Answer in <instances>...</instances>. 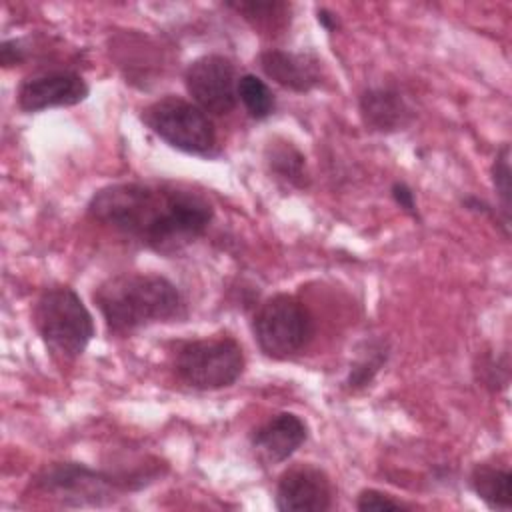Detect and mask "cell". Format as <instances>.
<instances>
[{
	"mask_svg": "<svg viewBox=\"0 0 512 512\" xmlns=\"http://www.w3.org/2000/svg\"><path fill=\"white\" fill-rule=\"evenodd\" d=\"M390 354V346L382 338H370L364 340L356 352L354 362L350 364L348 376L344 380L348 390H362L366 388L374 376L382 370Z\"/></svg>",
	"mask_w": 512,
	"mask_h": 512,
	"instance_id": "2e32d148",
	"label": "cell"
},
{
	"mask_svg": "<svg viewBox=\"0 0 512 512\" xmlns=\"http://www.w3.org/2000/svg\"><path fill=\"white\" fill-rule=\"evenodd\" d=\"M460 202H462V206H464L466 210H470V212H474V214H480V216H486V218H492V220L496 222V226L502 230L504 238L510 236V228L502 222L498 210H496L492 204H488L484 198H478V196H474V194H466V196H462Z\"/></svg>",
	"mask_w": 512,
	"mask_h": 512,
	"instance_id": "603a6c76",
	"label": "cell"
},
{
	"mask_svg": "<svg viewBox=\"0 0 512 512\" xmlns=\"http://www.w3.org/2000/svg\"><path fill=\"white\" fill-rule=\"evenodd\" d=\"M258 66L270 80L296 94H306L322 82L320 62L310 54L266 48L258 54Z\"/></svg>",
	"mask_w": 512,
	"mask_h": 512,
	"instance_id": "4fadbf2b",
	"label": "cell"
},
{
	"mask_svg": "<svg viewBox=\"0 0 512 512\" xmlns=\"http://www.w3.org/2000/svg\"><path fill=\"white\" fill-rule=\"evenodd\" d=\"M316 20H318V24H320L326 32H336V30L340 28L338 14H334L332 10H328V8H324V6H320V8L316 10Z\"/></svg>",
	"mask_w": 512,
	"mask_h": 512,
	"instance_id": "d4e9b609",
	"label": "cell"
},
{
	"mask_svg": "<svg viewBox=\"0 0 512 512\" xmlns=\"http://www.w3.org/2000/svg\"><path fill=\"white\" fill-rule=\"evenodd\" d=\"M476 380L488 388L490 392H500L508 388L510 380V364L508 354H494V352H482L478 354V360L474 364Z\"/></svg>",
	"mask_w": 512,
	"mask_h": 512,
	"instance_id": "ffe728a7",
	"label": "cell"
},
{
	"mask_svg": "<svg viewBox=\"0 0 512 512\" xmlns=\"http://www.w3.org/2000/svg\"><path fill=\"white\" fill-rule=\"evenodd\" d=\"M490 178L496 192V210L502 222L510 228V146L502 144L490 166Z\"/></svg>",
	"mask_w": 512,
	"mask_h": 512,
	"instance_id": "d6986e66",
	"label": "cell"
},
{
	"mask_svg": "<svg viewBox=\"0 0 512 512\" xmlns=\"http://www.w3.org/2000/svg\"><path fill=\"white\" fill-rule=\"evenodd\" d=\"M358 110L364 126L372 132L392 134L404 130L412 118V106L396 86H370L358 98Z\"/></svg>",
	"mask_w": 512,
	"mask_h": 512,
	"instance_id": "7c38bea8",
	"label": "cell"
},
{
	"mask_svg": "<svg viewBox=\"0 0 512 512\" xmlns=\"http://www.w3.org/2000/svg\"><path fill=\"white\" fill-rule=\"evenodd\" d=\"M252 334L264 356L288 360L300 354L312 340L314 318L296 296L274 294L254 312Z\"/></svg>",
	"mask_w": 512,
	"mask_h": 512,
	"instance_id": "52a82bcc",
	"label": "cell"
},
{
	"mask_svg": "<svg viewBox=\"0 0 512 512\" xmlns=\"http://www.w3.org/2000/svg\"><path fill=\"white\" fill-rule=\"evenodd\" d=\"M390 196H392L394 204H396L404 214H408L412 220H420V212H418V204H416L414 190H412L406 182H402V180L392 182V186H390Z\"/></svg>",
	"mask_w": 512,
	"mask_h": 512,
	"instance_id": "7402d4cb",
	"label": "cell"
},
{
	"mask_svg": "<svg viewBox=\"0 0 512 512\" xmlns=\"http://www.w3.org/2000/svg\"><path fill=\"white\" fill-rule=\"evenodd\" d=\"M236 68L222 54H204L192 60L184 70V86L192 102L206 114L222 116L234 110L238 102Z\"/></svg>",
	"mask_w": 512,
	"mask_h": 512,
	"instance_id": "ba28073f",
	"label": "cell"
},
{
	"mask_svg": "<svg viewBox=\"0 0 512 512\" xmlns=\"http://www.w3.org/2000/svg\"><path fill=\"white\" fill-rule=\"evenodd\" d=\"M90 94L88 82L74 70H46L28 76L16 90L18 108L24 112H42L48 108H66L84 102Z\"/></svg>",
	"mask_w": 512,
	"mask_h": 512,
	"instance_id": "9c48e42d",
	"label": "cell"
},
{
	"mask_svg": "<svg viewBox=\"0 0 512 512\" xmlns=\"http://www.w3.org/2000/svg\"><path fill=\"white\" fill-rule=\"evenodd\" d=\"M332 498V480L320 466L296 464L278 478L274 504L282 512H324Z\"/></svg>",
	"mask_w": 512,
	"mask_h": 512,
	"instance_id": "30bf717a",
	"label": "cell"
},
{
	"mask_svg": "<svg viewBox=\"0 0 512 512\" xmlns=\"http://www.w3.org/2000/svg\"><path fill=\"white\" fill-rule=\"evenodd\" d=\"M246 358L238 340L230 334L188 340L174 354L176 376L194 390H222L244 372Z\"/></svg>",
	"mask_w": 512,
	"mask_h": 512,
	"instance_id": "8992f818",
	"label": "cell"
},
{
	"mask_svg": "<svg viewBox=\"0 0 512 512\" xmlns=\"http://www.w3.org/2000/svg\"><path fill=\"white\" fill-rule=\"evenodd\" d=\"M512 472L508 466L480 462L470 472V488L492 510H510Z\"/></svg>",
	"mask_w": 512,
	"mask_h": 512,
	"instance_id": "9a60e30c",
	"label": "cell"
},
{
	"mask_svg": "<svg viewBox=\"0 0 512 512\" xmlns=\"http://www.w3.org/2000/svg\"><path fill=\"white\" fill-rule=\"evenodd\" d=\"M26 60V48L22 46L20 40L12 38V40H2L0 44V62L4 68L22 64Z\"/></svg>",
	"mask_w": 512,
	"mask_h": 512,
	"instance_id": "cb8c5ba5",
	"label": "cell"
},
{
	"mask_svg": "<svg viewBox=\"0 0 512 512\" xmlns=\"http://www.w3.org/2000/svg\"><path fill=\"white\" fill-rule=\"evenodd\" d=\"M140 118L144 126L170 148L202 158H212L218 154L214 124L192 100L166 94L144 106Z\"/></svg>",
	"mask_w": 512,
	"mask_h": 512,
	"instance_id": "5b68a950",
	"label": "cell"
},
{
	"mask_svg": "<svg viewBox=\"0 0 512 512\" xmlns=\"http://www.w3.org/2000/svg\"><path fill=\"white\" fill-rule=\"evenodd\" d=\"M308 438V424L294 412H278L262 422L250 436L256 458L264 464L288 460Z\"/></svg>",
	"mask_w": 512,
	"mask_h": 512,
	"instance_id": "8fae6325",
	"label": "cell"
},
{
	"mask_svg": "<svg viewBox=\"0 0 512 512\" xmlns=\"http://www.w3.org/2000/svg\"><path fill=\"white\" fill-rule=\"evenodd\" d=\"M110 334L126 336L184 314L176 284L154 272H122L106 278L92 294Z\"/></svg>",
	"mask_w": 512,
	"mask_h": 512,
	"instance_id": "7a4b0ae2",
	"label": "cell"
},
{
	"mask_svg": "<svg viewBox=\"0 0 512 512\" xmlns=\"http://www.w3.org/2000/svg\"><path fill=\"white\" fill-rule=\"evenodd\" d=\"M356 508L360 512H390V510H410L412 506L404 504L402 500L392 498L390 494L376 490V488H364L356 498Z\"/></svg>",
	"mask_w": 512,
	"mask_h": 512,
	"instance_id": "44dd1931",
	"label": "cell"
},
{
	"mask_svg": "<svg viewBox=\"0 0 512 512\" xmlns=\"http://www.w3.org/2000/svg\"><path fill=\"white\" fill-rule=\"evenodd\" d=\"M238 100L254 120H266L274 114L276 98L270 86L256 74H242L236 86Z\"/></svg>",
	"mask_w": 512,
	"mask_h": 512,
	"instance_id": "ac0fdd59",
	"label": "cell"
},
{
	"mask_svg": "<svg viewBox=\"0 0 512 512\" xmlns=\"http://www.w3.org/2000/svg\"><path fill=\"white\" fill-rule=\"evenodd\" d=\"M166 468L158 458L132 470L104 472L80 462H50L42 466L32 486L64 506H104L124 492H136L156 482Z\"/></svg>",
	"mask_w": 512,
	"mask_h": 512,
	"instance_id": "3957f363",
	"label": "cell"
},
{
	"mask_svg": "<svg viewBox=\"0 0 512 512\" xmlns=\"http://www.w3.org/2000/svg\"><path fill=\"white\" fill-rule=\"evenodd\" d=\"M88 216L158 254L170 256L196 242L210 226L208 198L170 182H116L92 194Z\"/></svg>",
	"mask_w": 512,
	"mask_h": 512,
	"instance_id": "6da1fadb",
	"label": "cell"
},
{
	"mask_svg": "<svg viewBox=\"0 0 512 512\" xmlns=\"http://www.w3.org/2000/svg\"><path fill=\"white\" fill-rule=\"evenodd\" d=\"M264 162L276 180L288 184L290 188H308L310 176L306 170V156L296 144L280 138L268 142L264 150Z\"/></svg>",
	"mask_w": 512,
	"mask_h": 512,
	"instance_id": "5bb4252c",
	"label": "cell"
},
{
	"mask_svg": "<svg viewBox=\"0 0 512 512\" xmlns=\"http://www.w3.org/2000/svg\"><path fill=\"white\" fill-rule=\"evenodd\" d=\"M226 6L238 12L252 26L266 30L282 28L290 18V4L278 0H240L226 2Z\"/></svg>",
	"mask_w": 512,
	"mask_h": 512,
	"instance_id": "e0dca14e",
	"label": "cell"
},
{
	"mask_svg": "<svg viewBox=\"0 0 512 512\" xmlns=\"http://www.w3.org/2000/svg\"><path fill=\"white\" fill-rule=\"evenodd\" d=\"M32 316L48 350L66 360L82 356L96 332L90 310L70 286L42 290Z\"/></svg>",
	"mask_w": 512,
	"mask_h": 512,
	"instance_id": "277c9868",
	"label": "cell"
}]
</instances>
